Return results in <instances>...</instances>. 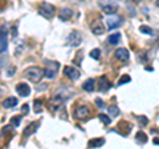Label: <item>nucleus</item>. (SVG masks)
<instances>
[{
	"label": "nucleus",
	"mask_w": 159,
	"mask_h": 149,
	"mask_svg": "<svg viewBox=\"0 0 159 149\" xmlns=\"http://www.w3.org/2000/svg\"><path fill=\"white\" fill-rule=\"evenodd\" d=\"M17 99L16 97H7L6 100L3 101V107L6 109H9V108H13L15 105H17Z\"/></svg>",
	"instance_id": "nucleus-20"
},
{
	"label": "nucleus",
	"mask_w": 159,
	"mask_h": 149,
	"mask_svg": "<svg viewBox=\"0 0 159 149\" xmlns=\"http://www.w3.org/2000/svg\"><path fill=\"white\" fill-rule=\"evenodd\" d=\"M16 92L19 93L20 96L27 97V96L31 95V87H29L28 84H25V83H19L16 85Z\"/></svg>",
	"instance_id": "nucleus-13"
},
{
	"label": "nucleus",
	"mask_w": 159,
	"mask_h": 149,
	"mask_svg": "<svg viewBox=\"0 0 159 149\" xmlns=\"http://www.w3.org/2000/svg\"><path fill=\"white\" fill-rule=\"evenodd\" d=\"M118 131H119V133H121V135H123V136L129 135V133H130V131H131V124L129 123V121H119V123H118Z\"/></svg>",
	"instance_id": "nucleus-15"
},
{
	"label": "nucleus",
	"mask_w": 159,
	"mask_h": 149,
	"mask_svg": "<svg viewBox=\"0 0 159 149\" xmlns=\"http://www.w3.org/2000/svg\"><path fill=\"white\" fill-rule=\"evenodd\" d=\"M13 71H15V68L9 69V71H8V76H12V74H13Z\"/></svg>",
	"instance_id": "nucleus-35"
},
{
	"label": "nucleus",
	"mask_w": 159,
	"mask_h": 149,
	"mask_svg": "<svg viewBox=\"0 0 159 149\" xmlns=\"http://www.w3.org/2000/svg\"><path fill=\"white\" fill-rule=\"evenodd\" d=\"M69 97H70V91L66 89V88H60L53 93L52 104H54V105H60V104H62Z\"/></svg>",
	"instance_id": "nucleus-2"
},
{
	"label": "nucleus",
	"mask_w": 159,
	"mask_h": 149,
	"mask_svg": "<svg viewBox=\"0 0 159 149\" xmlns=\"http://www.w3.org/2000/svg\"><path fill=\"white\" fill-rule=\"evenodd\" d=\"M94 103L97 104V107H98V108H103V107H105V103H103L101 99H96V100H94Z\"/></svg>",
	"instance_id": "nucleus-31"
},
{
	"label": "nucleus",
	"mask_w": 159,
	"mask_h": 149,
	"mask_svg": "<svg viewBox=\"0 0 159 149\" xmlns=\"http://www.w3.org/2000/svg\"><path fill=\"white\" fill-rule=\"evenodd\" d=\"M90 28H92V32L94 35H102L103 32H105V27H103V24L99 19H96V20L92 22Z\"/></svg>",
	"instance_id": "nucleus-11"
},
{
	"label": "nucleus",
	"mask_w": 159,
	"mask_h": 149,
	"mask_svg": "<svg viewBox=\"0 0 159 149\" xmlns=\"http://www.w3.org/2000/svg\"><path fill=\"white\" fill-rule=\"evenodd\" d=\"M133 2H135V3H139V2H141V0H133Z\"/></svg>",
	"instance_id": "nucleus-39"
},
{
	"label": "nucleus",
	"mask_w": 159,
	"mask_h": 149,
	"mask_svg": "<svg viewBox=\"0 0 159 149\" xmlns=\"http://www.w3.org/2000/svg\"><path fill=\"white\" fill-rule=\"evenodd\" d=\"M58 69H60V63L57 61H47V67H45V71H44V76L48 77V79H54L58 73Z\"/></svg>",
	"instance_id": "nucleus-4"
},
{
	"label": "nucleus",
	"mask_w": 159,
	"mask_h": 149,
	"mask_svg": "<svg viewBox=\"0 0 159 149\" xmlns=\"http://www.w3.org/2000/svg\"><path fill=\"white\" fill-rule=\"evenodd\" d=\"M135 138H137V141H138L139 144H146V142H147V135H146V133H143L142 131L137 132Z\"/></svg>",
	"instance_id": "nucleus-22"
},
{
	"label": "nucleus",
	"mask_w": 159,
	"mask_h": 149,
	"mask_svg": "<svg viewBox=\"0 0 159 149\" xmlns=\"http://www.w3.org/2000/svg\"><path fill=\"white\" fill-rule=\"evenodd\" d=\"M64 73H65V76L69 77L70 80H77V79L80 77V74H81L77 68L70 67V65H66L65 68H64Z\"/></svg>",
	"instance_id": "nucleus-10"
},
{
	"label": "nucleus",
	"mask_w": 159,
	"mask_h": 149,
	"mask_svg": "<svg viewBox=\"0 0 159 149\" xmlns=\"http://www.w3.org/2000/svg\"><path fill=\"white\" fill-rule=\"evenodd\" d=\"M154 144H157V145H159V138H154Z\"/></svg>",
	"instance_id": "nucleus-36"
},
{
	"label": "nucleus",
	"mask_w": 159,
	"mask_h": 149,
	"mask_svg": "<svg viewBox=\"0 0 159 149\" xmlns=\"http://www.w3.org/2000/svg\"><path fill=\"white\" fill-rule=\"evenodd\" d=\"M7 63H8V59L7 57H3V59H0V68L4 67V65H7Z\"/></svg>",
	"instance_id": "nucleus-32"
},
{
	"label": "nucleus",
	"mask_w": 159,
	"mask_h": 149,
	"mask_svg": "<svg viewBox=\"0 0 159 149\" xmlns=\"http://www.w3.org/2000/svg\"><path fill=\"white\" fill-rule=\"evenodd\" d=\"M16 35H17V28L15 26V27H12V37H16Z\"/></svg>",
	"instance_id": "nucleus-34"
},
{
	"label": "nucleus",
	"mask_w": 159,
	"mask_h": 149,
	"mask_svg": "<svg viewBox=\"0 0 159 149\" xmlns=\"http://www.w3.org/2000/svg\"><path fill=\"white\" fill-rule=\"evenodd\" d=\"M155 4H157V7H159V0H157V2H155Z\"/></svg>",
	"instance_id": "nucleus-37"
},
{
	"label": "nucleus",
	"mask_w": 159,
	"mask_h": 149,
	"mask_svg": "<svg viewBox=\"0 0 159 149\" xmlns=\"http://www.w3.org/2000/svg\"><path fill=\"white\" fill-rule=\"evenodd\" d=\"M139 29H141V32L145 33V35H150V36H152V35H154V31L148 26H141V28H139Z\"/></svg>",
	"instance_id": "nucleus-27"
},
{
	"label": "nucleus",
	"mask_w": 159,
	"mask_h": 149,
	"mask_svg": "<svg viewBox=\"0 0 159 149\" xmlns=\"http://www.w3.org/2000/svg\"><path fill=\"white\" fill-rule=\"evenodd\" d=\"M99 91L101 92H106L109 88H110V83H109L107 77L106 76H102L101 79H99Z\"/></svg>",
	"instance_id": "nucleus-19"
},
{
	"label": "nucleus",
	"mask_w": 159,
	"mask_h": 149,
	"mask_svg": "<svg viewBox=\"0 0 159 149\" xmlns=\"http://www.w3.org/2000/svg\"><path fill=\"white\" fill-rule=\"evenodd\" d=\"M90 57L94 59V60H99V57H101V51H99L98 48H94L93 51H90Z\"/></svg>",
	"instance_id": "nucleus-26"
},
{
	"label": "nucleus",
	"mask_w": 159,
	"mask_h": 149,
	"mask_svg": "<svg viewBox=\"0 0 159 149\" xmlns=\"http://www.w3.org/2000/svg\"><path fill=\"white\" fill-rule=\"evenodd\" d=\"M7 35H8V28H7V26H2V27H0V53L6 52L7 48H8Z\"/></svg>",
	"instance_id": "nucleus-6"
},
{
	"label": "nucleus",
	"mask_w": 159,
	"mask_h": 149,
	"mask_svg": "<svg viewBox=\"0 0 159 149\" xmlns=\"http://www.w3.org/2000/svg\"><path fill=\"white\" fill-rule=\"evenodd\" d=\"M130 81H131V77L129 76V74H123V76L119 79L118 84H119V85H122V84H126V83H130Z\"/></svg>",
	"instance_id": "nucleus-29"
},
{
	"label": "nucleus",
	"mask_w": 159,
	"mask_h": 149,
	"mask_svg": "<svg viewBox=\"0 0 159 149\" xmlns=\"http://www.w3.org/2000/svg\"><path fill=\"white\" fill-rule=\"evenodd\" d=\"M39 125H40V123H36V121L32 123V124H29V125H28L25 129H24V133H23L24 137H29V136H32L33 133L39 129Z\"/></svg>",
	"instance_id": "nucleus-16"
},
{
	"label": "nucleus",
	"mask_w": 159,
	"mask_h": 149,
	"mask_svg": "<svg viewBox=\"0 0 159 149\" xmlns=\"http://www.w3.org/2000/svg\"><path fill=\"white\" fill-rule=\"evenodd\" d=\"M103 144H105V138L103 137H97V138H92V140H89L88 147L96 149V148H101Z\"/></svg>",
	"instance_id": "nucleus-17"
},
{
	"label": "nucleus",
	"mask_w": 159,
	"mask_h": 149,
	"mask_svg": "<svg viewBox=\"0 0 159 149\" xmlns=\"http://www.w3.org/2000/svg\"><path fill=\"white\" fill-rule=\"evenodd\" d=\"M99 6H101L102 11L106 15H116L118 8H119L118 4L111 2V0H101V2H99Z\"/></svg>",
	"instance_id": "nucleus-5"
},
{
	"label": "nucleus",
	"mask_w": 159,
	"mask_h": 149,
	"mask_svg": "<svg viewBox=\"0 0 159 149\" xmlns=\"http://www.w3.org/2000/svg\"><path fill=\"white\" fill-rule=\"evenodd\" d=\"M82 88H84V91H86V92H93L94 89H96V81H94V79H88V80L82 84Z\"/></svg>",
	"instance_id": "nucleus-18"
},
{
	"label": "nucleus",
	"mask_w": 159,
	"mask_h": 149,
	"mask_svg": "<svg viewBox=\"0 0 159 149\" xmlns=\"http://www.w3.org/2000/svg\"><path fill=\"white\" fill-rule=\"evenodd\" d=\"M3 11V6H2V4H0V12H2Z\"/></svg>",
	"instance_id": "nucleus-38"
},
{
	"label": "nucleus",
	"mask_w": 159,
	"mask_h": 149,
	"mask_svg": "<svg viewBox=\"0 0 159 149\" xmlns=\"http://www.w3.org/2000/svg\"><path fill=\"white\" fill-rule=\"evenodd\" d=\"M39 13L45 19H52L54 16V13H56V8H54L53 4L44 2L39 6Z\"/></svg>",
	"instance_id": "nucleus-3"
},
{
	"label": "nucleus",
	"mask_w": 159,
	"mask_h": 149,
	"mask_svg": "<svg viewBox=\"0 0 159 149\" xmlns=\"http://www.w3.org/2000/svg\"><path fill=\"white\" fill-rule=\"evenodd\" d=\"M89 116H90V109L86 105L77 107L76 111H74V117H76L77 120H86Z\"/></svg>",
	"instance_id": "nucleus-7"
},
{
	"label": "nucleus",
	"mask_w": 159,
	"mask_h": 149,
	"mask_svg": "<svg viewBox=\"0 0 159 149\" xmlns=\"http://www.w3.org/2000/svg\"><path fill=\"white\" fill-rule=\"evenodd\" d=\"M21 112H23V113H28V112H29V107H28V104H24V105L21 107Z\"/></svg>",
	"instance_id": "nucleus-33"
},
{
	"label": "nucleus",
	"mask_w": 159,
	"mask_h": 149,
	"mask_svg": "<svg viewBox=\"0 0 159 149\" xmlns=\"http://www.w3.org/2000/svg\"><path fill=\"white\" fill-rule=\"evenodd\" d=\"M107 112H109V115H110L111 117L119 116V108L117 105H110V107L107 108Z\"/></svg>",
	"instance_id": "nucleus-23"
},
{
	"label": "nucleus",
	"mask_w": 159,
	"mask_h": 149,
	"mask_svg": "<svg viewBox=\"0 0 159 149\" xmlns=\"http://www.w3.org/2000/svg\"><path fill=\"white\" fill-rule=\"evenodd\" d=\"M81 43H82V37H81V35H80V32L73 31V32L69 33V36H68V44L70 47H78Z\"/></svg>",
	"instance_id": "nucleus-9"
},
{
	"label": "nucleus",
	"mask_w": 159,
	"mask_h": 149,
	"mask_svg": "<svg viewBox=\"0 0 159 149\" xmlns=\"http://www.w3.org/2000/svg\"><path fill=\"white\" fill-rule=\"evenodd\" d=\"M21 123V116H16L11 118V127H19Z\"/></svg>",
	"instance_id": "nucleus-28"
},
{
	"label": "nucleus",
	"mask_w": 159,
	"mask_h": 149,
	"mask_svg": "<svg viewBox=\"0 0 159 149\" xmlns=\"http://www.w3.org/2000/svg\"><path fill=\"white\" fill-rule=\"evenodd\" d=\"M137 118H138V121L142 124V125H146V124L148 123V120H147V117H145V116H137Z\"/></svg>",
	"instance_id": "nucleus-30"
},
{
	"label": "nucleus",
	"mask_w": 159,
	"mask_h": 149,
	"mask_svg": "<svg viewBox=\"0 0 159 149\" xmlns=\"http://www.w3.org/2000/svg\"><path fill=\"white\" fill-rule=\"evenodd\" d=\"M33 111L36 113H40L43 111V103H41V100H34L33 101Z\"/></svg>",
	"instance_id": "nucleus-24"
},
{
	"label": "nucleus",
	"mask_w": 159,
	"mask_h": 149,
	"mask_svg": "<svg viewBox=\"0 0 159 149\" xmlns=\"http://www.w3.org/2000/svg\"><path fill=\"white\" fill-rule=\"evenodd\" d=\"M114 56H116L117 60L119 61H127L130 59V53L126 48H118L116 52H114Z\"/></svg>",
	"instance_id": "nucleus-12"
},
{
	"label": "nucleus",
	"mask_w": 159,
	"mask_h": 149,
	"mask_svg": "<svg viewBox=\"0 0 159 149\" xmlns=\"http://www.w3.org/2000/svg\"><path fill=\"white\" fill-rule=\"evenodd\" d=\"M24 74L32 83H39L44 76V71L40 67H29L24 71Z\"/></svg>",
	"instance_id": "nucleus-1"
},
{
	"label": "nucleus",
	"mask_w": 159,
	"mask_h": 149,
	"mask_svg": "<svg viewBox=\"0 0 159 149\" xmlns=\"http://www.w3.org/2000/svg\"><path fill=\"white\" fill-rule=\"evenodd\" d=\"M119 41H121V33H113L107 37V43L111 46H117Z\"/></svg>",
	"instance_id": "nucleus-21"
},
{
	"label": "nucleus",
	"mask_w": 159,
	"mask_h": 149,
	"mask_svg": "<svg viewBox=\"0 0 159 149\" xmlns=\"http://www.w3.org/2000/svg\"><path fill=\"white\" fill-rule=\"evenodd\" d=\"M122 23H123V19L121 16H114V15H111L110 17L106 19V26H107V28L110 29V31L111 29H116L118 27H121Z\"/></svg>",
	"instance_id": "nucleus-8"
},
{
	"label": "nucleus",
	"mask_w": 159,
	"mask_h": 149,
	"mask_svg": "<svg viewBox=\"0 0 159 149\" xmlns=\"http://www.w3.org/2000/svg\"><path fill=\"white\" fill-rule=\"evenodd\" d=\"M98 118H99V120H101L103 124H105V125H109V124H110V121H111V118L109 117L107 115H103V113H99Z\"/></svg>",
	"instance_id": "nucleus-25"
},
{
	"label": "nucleus",
	"mask_w": 159,
	"mask_h": 149,
	"mask_svg": "<svg viewBox=\"0 0 159 149\" xmlns=\"http://www.w3.org/2000/svg\"><path fill=\"white\" fill-rule=\"evenodd\" d=\"M73 16V11L70 8H61L60 9V12H58V19L61 22H68V20H70Z\"/></svg>",
	"instance_id": "nucleus-14"
}]
</instances>
